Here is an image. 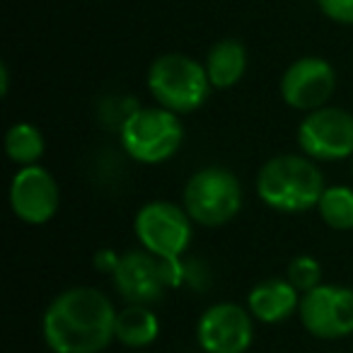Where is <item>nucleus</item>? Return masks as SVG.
<instances>
[{
	"label": "nucleus",
	"mask_w": 353,
	"mask_h": 353,
	"mask_svg": "<svg viewBox=\"0 0 353 353\" xmlns=\"http://www.w3.org/2000/svg\"><path fill=\"white\" fill-rule=\"evenodd\" d=\"M117 310L97 288L78 285L51 300L41 319L46 346L54 353H99L117 336Z\"/></svg>",
	"instance_id": "obj_1"
},
{
	"label": "nucleus",
	"mask_w": 353,
	"mask_h": 353,
	"mask_svg": "<svg viewBox=\"0 0 353 353\" xmlns=\"http://www.w3.org/2000/svg\"><path fill=\"white\" fill-rule=\"evenodd\" d=\"M324 189L322 172L303 155H276L256 174L259 199L281 213H303L317 206Z\"/></svg>",
	"instance_id": "obj_2"
},
{
	"label": "nucleus",
	"mask_w": 353,
	"mask_h": 353,
	"mask_svg": "<svg viewBox=\"0 0 353 353\" xmlns=\"http://www.w3.org/2000/svg\"><path fill=\"white\" fill-rule=\"evenodd\" d=\"M206 65L184 54H162L150 63L148 90L162 109L174 114H189L203 107L211 94Z\"/></svg>",
	"instance_id": "obj_3"
},
{
	"label": "nucleus",
	"mask_w": 353,
	"mask_h": 353,
	"mask_svg": "<svg viewBox=\"0 0 353 353\" xmlns=\"http://www.w3.org/2000/svg\"><path fill=\"white\" fill-rule=\"evenodd\" d=\"M184 126L174 112L162 107L136 109L121 126V148L143 165L165 162L179 150Z\"/></svg>",
	"instance_id": "obj_4"
},
{
	"label": "nucleus",
	"mask_w": 353,
	"mask_h": 353,
	"mask_svg": "<svg viewBox=\"0 0 353 353\" xmlns=\"http://www.w3.org/2000/svg\"><path fill=\"white\" fill-rule=\"evenodd\" d=\"M240 179L225 167H203L184 187V211L199 225H225L240 213Z\"/></svg>",
	"instance_id": "obj_5"
},
{
	"label": "nucleus",
	"mask_w": 353,
	"mask_h": 353,
	"mask_svg": "<svg viewBox=\"0 0 353 353\" xmlns=\"http://www.w3.org/2000/svg\"><path fill=\"white\" fill-rule=\"evenodd\" d=\"M187 276L182 261H165L150 252H126L112 274L119 295L128 305H148L162 300L167 288L179 285Z\"/></svg>",
	"instance_id": "obj_6"
},
{
	"label": "nucleus",
	"mask_w": 353,
	"mask_h": 353,
	"mask_svg": "<svg viewBox=\"0 0 353 353\" xmlns=\"http://www.w3.org/2000/svg\"><path fill=\"white\" fill-rule=\"evenodd\" d=\"M136 237L143 250L165 261H179L192 242V218L170 201H150L136 213Z\"/></svg>",
	"instance_id": "obj_7"
},
{
	"label": "nucleus",
	"mask_w": 353,
	"mask_h": 353,
	"mask_svg": "<svg viewBox=\"0 0 353 353\" xmlns=\"http://www.w3.org/2000/svg\"><path fill=\"white\" fill-rule=\"evenodd\" d=\"M298 145L310 160L353 157V114L339 107L310 112L298 126Z\"/></svg>",
	"instance_id": "obj_8"
},
{
	"label": "nucleus",
	"mask_w": 353,
	"mask_h": 353,
	"mask_svg": "<svg viewBox=\"0 0 353 353\" xmlns=\"http://www.w3.org/2000/svg\"><path fill=\"white\" fill-rule=\"evenodd\" d=\"M303 327L317 339L353 334V290L346 285H317L300 298Z\"/></svg>",
	"instance_id": "obj_9"
},
{
	"label": "nucleus",
	"mask_w": 353,
	"mask_h": 353,
	"mask_svg": "<svg viewBox=\"0 0 353 353\" xmlns=\"http://www.w3.org/2000/svg\"><path fill=\"white\" fill-rule=\"evenodd\" d=\"M336 85V75L329 61L319 56H303L285 68L281 78V97L298 112H314L327 107Z\"/></svg>",
	"instance_id": "obj_10"
},
{
	"label": "nucleus",
	"mask_w": 353,
	"mask_h": 353,
	"mask_svg": "<svg viewBox=\"0 0 353 353\" xmlns=\"http://www.w3.org/2000/svg\"><path fill=\"white\" fill-rule=\"evenodd\" d=\"M196 339L206 353H245L254 339L252 312L235 303L213 305L199 319Z\"/></svg>",
	"instance_id": "obj_11"
},
{
	"label": "nucleus",
	"mask_w": 353,
	"mask_h": 353,
	"mask_svg": "<svg viewBox=\"0 0 353 353\" xmlns=\"http://www.w3.org/2000/svg\"><path fill=\"white\" fill-rule=\"evenodd\" d=\"M61 203L59 182L49 170L39 165L22 167L10 184V206L20 221L44 225L56 216Z\"/></svg>",
	"instance_id": "obj_12"
},
{
	"label": "nucleus",
	"mask_w": 353,
	"mask_h": 353,
	"mask_svg": "<svg viewBox=\"0 0 353 353\" xmlns=\"http://www.w3.org/2000/svg\"><path fill=\"white\" fill-rule=\"evenodd\" d=\"M247 305H250L252 317L266 324H276L300 310V298L288 279H266L250 290Z\"/></svg>",
	"instance_id": "obj_13"
},
{
	"label": "nucleus",
	"mask_w": 353,
	"mask_h": 353,
	"mask_svg": "<svg viewBox=\"0 0 353 353\" xmlns=\"http://www.w3.org/2000/svg\"><path fill=\"white\" fill-rule=\"evenodd\" d=\"M206 73L213 88L228 90L247 73V49L237 39H221L206 56Z\"/></svg>",
	"instance_id": "obj_14"
},
{
	"label": "nucleus",
	"mask_w": 353,
	"mask_h": 353,
	"mask_svg": "<svg viewBox=\"0 0 353 353\" xmlns=\"http://www.w3.org/2000/svg\"><path fill=\"white\" fill-rule=\"evenodd\" d=\"M117 339L123 346L141 348L148 346L160 334V322L148 305H128L117 314Z\"/></svg>",
	"instance_id": "obj_15"
},
{
	"label": "nucleus",
	"mask_w": 353,
	"mask_h": 353,
	"mask_svg": "<svg viewBox=\"0 0 353 353\" xmlns=\"http://www.w3.org/2000/svg\"><path fill=\"white\" fill-rule=\"evenodd\" d=\"M6 152L17 165L32 167L44 155V136L34 123H15L6 133Z\"/></svg>",
	"instance_id": "obj_16"
},
{
	"label": "nucleus",
	"mask_w": 353,
	"mask_h": 353,
	"mask_svg": "<svg viewBox=\"0 0 353 353\" xmlns=\"http://www.w3.org/2000/svg\"><path fill=\"white\" fill-rule=\"evenodd\" d=\"M317 211L332 230H353V189L327 187Z\"/></svg>",
	"instance_id": "obj_17"
},
{
	"label": "nucleus",
	"mask_w": 353,
	"mask_h": 353,
	"mask_svg": "<svg viewBox=\"0 0 353 353\" xmlns=\"http://www.w3.org/2000/svg\"><path fill=\"white\" fill-rule=\"evenodd\" d=\"M288 281L295 285V290H303V293H310L317 285H322V266L314 256L300 254L295 259H290L288 264Z\"/></svg>",
	"instance_id": "obj_18"
},
{
	"label": "nucleus",
	"mask_w": 353,
	"mask_h": 353,
	"mask_svg": "<svg viewBox=\"0 0 353 353\" xmlns=\"http://www.w3.org/2000/svg\"><path fill=\"white\" fill-rule=\"evenodd\" d=\"M319 10L339 25H353V0H317Z\"/></svg>",
	"instance_id": "obj_19"
},
{
	"label": "nucleus",
	"mask_w": 353,
	"mask_h": 353,
	"mask_svg": "<svg viewBox=\"0 0 353 353\" xmlns=\"http://www.w3.org/2000/svg\"><path fill=\"white\" fill-rule=\"evenodd\" d=\"M119 259H121V256H117L112 250H102L94 254V266H97L99 271H104V274H114L119 266Z\"/></svg>",
	"instance_id": "obj_20"
},
{
	"label": "nucleus",
	"mask_w": 353,
	"mask_h": 353,
	"mask_svg": "<svg viewBox=\"0 0 353 353\" xmlns=\"http://www.w3.org/2000/svg\"><path fill=\"white\" fill-rule=\"evenodd\" d=\"M0 80H3V94H8V65H0Z\"/></svg>",
	"instance_id": "obj_21"
}]
</instances>
